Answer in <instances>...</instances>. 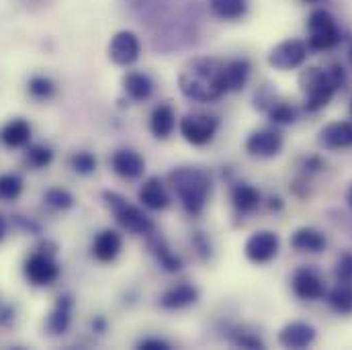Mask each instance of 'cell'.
<instances>
[{
    "instance_id": "cell-6",
    "label": "cell",
    "mask_w": 352,
    "mask_h": 350,
    "mask_svg": "<svg viewBox=\"0 0 352 350\" xmlns=\"http://www.w3.org/2000/svg\"><path fill=\"white\" fill-rule=\"evenodd\" d=\"M180 135L192 144V146H205L209 144L217 129H219V121L213 115H205V113H188L180 119L178 123Z\"/></svg>"
},
{
    "instance_id": "cell-22",
    "label": "cell",
    "mask_w": 352,
    "mask_h": 350,
    "mask_svg": "<svg viewBox=\"0 0 352 350\" xmlns=\"http://www.w3.org/2000/svg\"><path fill=\"white\" fill-rule=\"evenodd\" d=\"M261 190L254 188L252 184H246V182H240L232 188V201H234V207L240 211V213H252L254 209H258L261 205Z\"/></svg>"
},
{
    "instance_id": "cell-33",
    "label": "cell",
    "mask_w": 352,
    "mask_h": 350,
    "mask_svg": "<svg viewBox=\"0 0 352 350\" xmlns=\"http://www.w3.org/2000/svg\"><path fill=\"white\" fill-rule=\"evenodd\" d=\"M29 92L35 98H50L54 94V83L45 76H35L29 83Z\"/></svg>"
},
{
    "instance_id": "cell-1",
    "label": "cell",
    "mask_w": 352,
    "mask_h": 350,
    "mask_svg": "<svg viewBox=\"0 0 352 350\" xmlns=\"http://www.w3.org/2000/svg\"><path fill=\"white\" fill-rule=\"evenodd\" d=\"M178 88L186 98L197 102L219 100L228 92L223 66L209 58H197L182 68L178 76Z\"/></svg>"
},
{
    "instance_id": "cell-17",
    "label": "cell",
    "mask_w": 352,
    "mask_h": 350,
    "mask_svg": "<svg viewBox=\"0 0 352 350\" xmlns=\"http://www.w3.org/2000/svg\"><path fill=\"white\" fill-rule=\"evenodd\" d=\"M121 246H123V240L121 236L115 232V230H104L100 232L96 238H94V244H92V254L98 263H113L119 252H121Z\"/></svg>"
},
{
    "instance_id": "cell-34",
    "label": "cell",
    "mask_w": 352,
    "mask_h": 350,
    "mask_svg": "<svg viewBox=\"0 0 352 350\" xmlns=\"http://www.w3.org/2000/svg\"><path fill=\"white\" fill-rule=\"evenodd\" d=\"M72 168H74L76 173H80V175H90V173L96 171V160H94V156L88 154V152H78V154L72 158Z\"/></svg>"
},
{
    "instance_id": "cell-32",
    "label": "cell",
    "mask_w": 352,
    "mask_h": 350,
    "mask_svg": "<svg viewBox=\"0 0 352 350\" xmlns=\"http://www.w3.org/2000/svg\"><path fill=\"white\" fill-rule=\"evenodd\" d=\"M52 158H54V152H52L47 146H33V148H29V152H27V160H29L35 168L47 166V164L52 162Z\"/></svg>"
},
{
    "instance_id": "cell-7",
    "label": "cell",
    "mask_w": 352,
    "mask_h": 350,
    "mask_svg": "<svg viewBox=\"0 0 352 350\" xmlns=\"http://www.w3.org/2000/svg\"><path fill=\"white\" fill-rule=\"evenodd\" d=\"M307 58V45L299 39H287L274 45L268 54V64L276 70H295Z\"/></svg>"
},
{
    "instance_id": "cell-9",
    "label": "cell",
    "mask_w": 352,
    "mask_h": 350,
    "mask_svg": "<svg viewBox=\"0 0 352 350\" xmlns=\"http://www.w3.org/2000/svg\"><path fill=\"white\" fill-rule=\"evenodd\" d=\"M140 52H142L140 39L131 31H119L109 43V58L117 66H123V68L135 64L140 58Z\"/></svg>"
},
{
    "instance_id": "cell-29",
    "label": "cell",
    "mask_w": 352,
    "mask_h": 350,
    "mask_svg": "<svg viewBox=\"0 0 352 350\" xmlns=\"http://www.w3.org/2000/svg\"><path fill=\"white\" fill-rule=\"evenodd\" d=\"M45 203L54 209H70L74 205V197L64 188H50L45 193Z\"/></svg>"
},
{
    "instance_id": "cell-42",
    "label": "cell",
    "mask_w": 352,
    "mask_h": 350,
    "mask_svg": "<svg viewBox=\"0 0 352 350\" xmlns=\"http://www.w3.org/2000/svg\"><path fill=\"white\" fill-rule=\"evenodd\" d=\"M351 60H352V47H351Z\"/></svg>"
},
{
    "instance_id": "cell-37",
    "label": "cell",
    "mask_w": 352,
    "mask_h": 350,
    "mask_svg": "<svg viewBox=\"0 0 352 350\" xmlns=\"http://www.w3.org/2000/svg\"><path fill=\"white\" fill-rule=\"evenodd\" d=\"M138 347L144 350H168L170 349V342H166L162 338H144Z\"/></svg>"
},
{
    "instance_id": "cell-39",
    "label": "cell",
    "mask_w": 352,
    "mask_h": 350,
    "mask_svg": "<svg viewBox=\"0 0 352 350\" xmlns=\"http://www.w3.org/2000/svg\"><path fill=\"white\" fill-rule=\"evenodd\" d=\"M4 236H6V221H4V217L0 215V242L4 240Z\"/></svg>"
},
{
    "instance_id": "cell-16",
    "label": "cell",
    "mask_w": 352,
    "mask_h": 350,
    "mask_svg": "<svg viewBox=\"0 0 352 350\" xmlns=\"http://www.w3.org/2000/svg\"><path fill=\"white\" fill-rule=\"evenodd\" d=\"M140 201L144 203V207H148L152 211H164L170 205V195L166 193L162 180L152 176L140 188Z\"/></svg>"
},
{
    "instance_id": "cell-15",
    "label": "cell",
    "mask_w": 352,
    "mask_h": 350,
    "mask_svg": "<svg viewBox=\"0 0 352 350\" xmlns=\"http://www.w3.org/2000/svg\"><path fill=\"white\" fill-rule=\"evenodd\" d=\"M320 144L328 150H344L352 148V123L351 121H338L330 123L320 133Z\"/></svg>"
},
{
    "instance_id": "cell-2",
    "label": "cell",
    "mask_w": 352,
    "mask_h": 350,
    "mask_svg": "<svg viewBox=\"0 0 352 350\" xmlns=\"http://www.w3.org/2000/svg\"><path fill=\"white\" fill-rule=\"evenodd\" d=\"M168 180L175 188L176 197L180 199V205L184 207V211L192 217L201 215L211 195L209 175L201 168L182 166V168L173 171Z\"/></svg>"
},
{
    "instance_id": "cell-5",
    "label": "cell",
    "mask_w": 352,
    "mask_h": 350,
    "mask_svg": "<svg viewBox=\"0 0 352 350\" xmlns=\"http://www.w3.org/2000/svg\"><path fill=\"white\" fill-rule=\"evenodd\" d=\"M307 31H309V39H307V47L316 50V52H326L332 50L338 41H340V31L336 27L334 17L324 10L318 8L309 14L307 21Z\"/></svg>"
},
{
    "instance_id": "cell-3",
    "label": "cell",
    "mask_w": 352,
    "mask_h": 350,
    "mask_svg": "<svg viewBox=\"0 0 352 350\" xmlns=\"http://www.w3.org/2000/svg\"><path fill=\"white\" fill-rule=\"evenodd\" d=\"M344 83V70L340 66H332L330 70L322 68H307L299 76V85L305 94V109L307 111H320L324 109L336 90Z\"/></svg>"
},
{
    "instance_id": "cell-43",
    "label": "cell",
    "mask_w": 352,
    "mask_h": 350,
    "mask_svg": "<svg viewBox=\"0 0 352 350\" xmlns=\"http://www.w3.org/2000/svg\"><path fill=\"white\" fill-rule=\"evenodd\" d=\"M351 115H352V105H351Z\"/></svg>"
},
{
    "instance_id": "cell-10",
    "label": "cell",
    "mask_w": 352,
    "mask_h": 350,
    "mask_svg": "<svg viewBox=\"0 0 352 350\" xmlns=\"http://www.w3.org/2000/svg\"><path fill=\"white\" fill-rule=\"evenodd\" d=\"M25 274H27L29 283H33L37 287H43V285L56 283V278L60 276V266L56 264L52 254H47V252H35L25 263Z\"/></svg>"
},
{
    "instance_id": "cell-36",
    "label": "cell",
    "mask_w": 352,
    "mask_h": 350,
    "mask_svg": "<svg viewBox=\"0 0 352 350\" xmlns=\"http://www.w3.org/2000/svg\"><path fill=\"white\" fill-rule=\"evenodd\" d=\"M234 342L242 349H264V342L256 336H250V334H240L234 338Z\"/></svg>"
},
{
    "instance_id": "cell-12",
    "label": "cell",
    "mask_w": 352,
    "mask_h": 350,
    "mask_svg": "<svg viewBox=\"0 0 352 350\" xmlns=\"http://www.w3.org/2000/svg\"><path fill=\"white\" fill-rule=\"evenodd\" d=\"M283 148V133L278 129H261L254 131L248 142H246V150L250 156H258V158H272L280 152Z\"/></svg>"
},
{
    "instance_id": "cell-20",
    "label": "cell",
    "mask_w": 352,
    "mask_h": 350,
    "mask_svg": "<svg viewBox=\"0 0 352 350\" xmlns=\"http://www.w3.org/2000/svg\"><path fill=\"white\" fill-rule=\"evenodd\" d=\"M291 246L299 252H311L318 254L326 248V238L322 232L314 230V228H299L293 236H291Z\"/></svg>"
},
{
    "instance_id": "cell-25",
    "label": "cell",
    "mask_w": 352,
    "mask_h": 350,
    "mask_svg": "<svg viewBox=\"0 0 352 350\" xmlns=\"http://www.w3.org/2000/svg\"><path fill=\"white\" fill-rule=\"evenodd\" d=\"M70 322H72V299L66 295V297L58 299V303L47 320V330L52 334H64L70 328Z\"/></svg>"
},
{
    "instance_id": "cell-35",
    "label": "cell",
    "mask_w": 352,
    "mask_h": 350,
    "mask_svg": "<svg viewBox=\"0 0 352 350\" xmlns=\"http://www.w3.org/2000/svg\"><path fill=\"white\" fill-rule=\"evenodd\" d=\"M336 276H338L340 283H349V285H352V254H344V256L338 261Z\"/></svg>"
},
{
    "instance_id": "cell-21",
    "label": "cell",
    "mask_w": 352,
    "mask_h": 350,
    "mask_svg": "<svg viewBox=\"0 0 352 350\" xmlns=\"http://www.w3.org/2000/svg\"><path fill=\"white\" fill-rule=\"evenodd\" d=\"M250 78V62L240 58V60H232L223 66V80H226V87L228 92H238L246 87Z\"/></svg>"
},
{
    "instance_id": "cell-31",
    "label": "cell",
    "mask_w": 352,
    "mask_h": 350,
    "mask_svg": "<svg viewBox=\"0 0 352 350\" xmlns=\"http://www.w3.org/2000/svg\"><path fill=\"white\" fill-rule=\"evenodd\" d=\"M268 117L272 119V123H278V125H287V123H293L295 121V109H291L289 105L285 102H276L268 109Z\"/></svg>"
},
{
    "instance_id": "cell-23",
    "label": "cell",
    "mask_w": 352,
    "mask_h": 350,
    "mask_svg": "<svg viewBox=\"0 0 352 350\" xmlns=\"http://www.w3.org/2000/svg\"><path fill=\"white\" fill-rule=\"evenodd\" d=\"M123 88H125V92L129 94L131 100L142 102V100H148V98L152 96L154 83H152V78H150L148 74H144V72H129V74H125V78H123Z\"/></svg>"
},
{
    "instance_id": "cell-24",
    "label": "cell",
    "mask_w": 352,
    "mask_h": 350,
    "mask_svg": "<svg viewBox=\"0 0 352 350\" xmlns=\"http://www.w3.org/2000/svg\"><path fill=\"white\" fill-rule=\"evenodd\" d=\"M152 234H154V232H152ZM152 234H150V236H152ZM148 248H150L152 254H156L158 263H160V266H162L166 272H178V270L182 268V261H180L175 252L168 248V244H166V240H164L162 236H152V238L148 240Z\"/></svg>"
},
{
    "instance_id": "cell-28",
    "label": "cell",
    "mask_w": 352,
    "mask_h": 350,
    "mask_svg": "<svg viewBox=\"0 0 352 350\" xmlns=\"http://www.w3.org/2000/svg\"><path fill=\"white\" fill-rule=\"evenodd\" d=\"M330 305L336 314L342 316H351L352 314V285L349 283H340L332 293H330Z\"/></svg>"
},
{
    "instance_id": "cell-4",
    "label": "cell",
    "mask_w": 352,
    "mask_h": 350,
    "mask_svg": "<svg viewBox=\"0 0 352 350\" xmlns=\"http://www.w3.org/2000/svg\"><path fill=\"white\" fill-rule=\"evenodd\" d=\"M102 199L107 203V207L113 211L115 219L119 221V226H123L127 232L131 234H142V236H150L154 232V221L135 205L127 203L119 193L113 190H104Z\"/></svg>"
},
{
    "instance_id": "cell-13",
    "label": "cell",
    "mask_w": 352,
    "mask_h": 350,
    "mask_svg": "<svg viewBox=\"0 0 352 350\" xmlns=\"http://www.w3.org/2000/svg\"><path fill=\"white\" fill-rule=\"evenodd\" d=\"M316 340V330L305 322H293L278 332V342L285 349H307Z\"/></svg>"
},
{
    "instance_id": "cell-38",
    "label": "cell",
    "mask_w": 352,
    "mask_h": 350,
    "mask_svg": "<svg viewBox=\"0 0 352 350\" xmlns=\"http://www.w3.org/2000/svg\"><path fill=\"white\" fill-rule=\"evenodd\" d=\"M195 244H197V248H199V252H201L203 259H207V256L211 254V248H209V244L205 242V236H203L201 232L195 236Z\"/></svg>"
},
{
    "instance_id": "cell-40",
    "label": "cell",
    "mask_w": 352,
    "mask_h": 350,
    "mask_svg": "<svg viewBox=\"0 0 352 350\" xmlns=\"http://www.w3.org/2000/svg\"><path fill=\"white\" fill-rule=\"evenodd\" d=\"M346 199H349V205H351V207H352V186H351V188H349V197H346Z\"/></svg>"
},
{
    "instance_id": "cell-14",
    "label": "cell",
    "mask_w": 352,
    "mask_h": 350,
    "mask_svg": "<svg viewBox=\"0 0 352 350\" xmlns=\"http://www.w3.org/2000/svg\"><path fill=\"white\" fill-rule=\"evenodd\" d=\"M111 166L123 178H138L146 171V160L135 150H117L111 158Z\"/></svg>"
},
{
    "instance_id": "cell-30",
    "label": "cell",
    "mask_w": 352,
    "mask_h": 350,
    "mask_svg": "<svg viewBox=\"0 0 352 350\" xmlns=\"http://www.w3.org/2000/svg\"><path fill=\"white\" fill-rule=\"evenodd\" d=\"M23 190V180L16 175H4L0 178V195L8 201L16 199Z\"/></svg>"
},
{
    "instance_id": "cell-11",
    "label": "cell",
    "mask_w": 352,
    "mask_h": 350,
    "mask_svg": "<svg viewBox=\"0 0 352 350\" xmlns=\"http://www.w3.org/2000/svg\"><path fill=\"white\" fill-rule=\"evenodd\" d=\"M293 291L299 299H305V301H318L324 297L326 293V285L320 276L318 270L309 268V266H303L295 272L293 276Z\"/></svg>"
},
{
    "instance_id": "cell-41",
    "label": "cell",
    "mask_w": 352,
    "mask_h": 350,
    "mask_svg": "<svg viewBox=\"0 0 352 350\" xmlns=\"http://www.w3.org/2000/svg\"><path fill=\"white\" fill-rule=\"evenodd\" d=\"M305 2H320V0H305Z\"/></svg>"
},
{
    "instance_id": "cell-19",
    "label": "cell",
    "mask_w": 352,
    "mask_h": 350,
    "mask_svg": "<svg viewBox=\"0 0 352 350\" xmlns=\"http://www.w3.org/2000/svg\"><path fill=\"white\" fill-rule=\"evenodd\" d=\"M175 111L170 105H158L150 115V131L158 140H168L175 131Z\"/></svg>"
},
{
    "instance_id": "cell-18",
    "label": "cell",
    "mask_w": 352,
    "mask_h": 350,
    "mask_svg": "<svg viewBox=\"0 0 352 350\" xmlns=\"http://www.w3.org/2000/svg\"><path fill=\"white\" fill-rule=\"evenodd\" d=\"M199 299V289L188 285V283H180V285H175L170 287L162 299H160V305L164 309H184L192 303H197Z\"/></svg>"
},
{
    "instance_id": "cell-8",
    "label": "cell",
    "mask_w": 352,
    "mask_h": 350,
    "mask_svg": "<svg viewBox=\"0 0 352 350\" xmlns=\"http://www.w3.org/2000/svg\"><path fill=\"white\" fill-rule=\"evenodd\" d=\"M278 236L268 232V230H263V232H256L252 234L246 244H244V254L250 263L254 264H266L270 263L272 259H276L278 254Z\"/></svg>"
},
{
    "instance_id": "cell-26",
    "label": "cell",
    "mask_w": 352,
    "mask_h": 350,
    "mask_svg": "<svg viewBox=\"0 0 352 350\" xmlns=\"http://www.w3.org/2000/svg\"><path fill=\"white\" fill-rule=\"evenodd\" d=\"M0 138L4 142V146H8V148H23L31 140V127H29L27 121L14 119V121H10V123L4 125Z\"/></svg>"
},
{
    "instance_id": "cell-27",
    "label": "cell",
    "mask_w": 352,
    "mask_h": 350,
    "mask_svg": "<svg viewBox=\"0 0 352 350\" xmlns=\"http://www.w3.org/2000/svg\"><path fill=\"white\" fill-rule=\"evenodd\" d=\"M211 10L223 21H238L248 10V0H211Z\"/></svg>"
}]
</instances>
